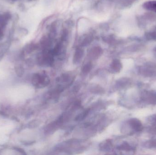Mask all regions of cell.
Returning a JSON list of instances; mask_svg holds the SVG:
<instances>
[{"label": "cell", "instance_id": "cell-1", "mask_svg": "<svg viewBox=\"0 0 156 155\" xmlns=\"http://www.w3.org/2000/svg\"><path fill=\"white\" fill-rule=\"evenodd\" d=\"M33 85L37 88H42L47 86L50 83V79L44 72L34 74L32 79Z\"/></svg>", "mask_w": 156, "mask_h": 155}, {"label": "cell", "instance_id": "cell-2", "mask_svg": "<svg viewBox=\"0 0 156 155\" xmlns=\"http://www.w3.org/2000/svg\"><path fill=\"white\" fill-rule=\"evenodd\" d=\"M11 18V15L9 12L0 13V30L5 31Z\"/></svg>", "mask_w": 156, "mask_h": 155}, {"label": "cell", "instance_id": "cell-3", "mask_svg": "<svg viewBox=\"0 0 156 155\" xmlns=\"http://www.w3.org/2000/svg\"><path fill=\"white\" fill-rule=\"evenodd\" d=\"M129 124L133 130L137 133L142 132L144 129L143 124L137 118H132L130 119L129 121Z\"/></svg>", "mask_w": 156, "mask_h": 155}, {"label": "cell", "instance_id": "cell-4", "mask_svg": "<svg viewBox=\"0 0 156 155\" xmlns=\"http://www.w3.org/2000/svg\"><path fill=\"white\" fill-rule=\"evenodd\" d=\"M103 49L99 46H94L90 50L89 53V56L90 59L94 60L99 58L102 54Z\"/></svg>", "mask_w": 156, "mask_h": 155}, {"label": "cell", "instance_id": "cell-5", "mask_svg": "<svg viewBox=\"0 0 156 155\" xmlns=\"http://www.w3.org/2000/svg\"><path fill=\"white\" fill-rule=\"evenodd\" d=\"M11 45V42L8 41L0 43V61L2 59L5 54L8 52Z\"/></svg>", "mask_w": 156, "mask_h": 155}, {"label": "cell", "instance_id": "cell-6", "mask_svg": "<svg viewBox=\"0 0 156 155\" xmlns=\"http://www.w3.org/2000/svg\"><path fill=\"white\" fill-rule=\"evenodd\" d=\"M122 66L121 61L118 59H115L111 65V71L113 73H118L122 70Z\"/></svg>", "mask_w": 156, "mask_h": 155}, {"label": "cell", "instance_id": "cell-7", "mask_svg": "<svg viewBox=\"0 0 156 155\" xmlns=\"http://www.w3.org/2000/svg\"><path fill=\"white\" fill-rule=\"evenodd\" d=\"M84 54V51L81 47H78L75 50L73 61L75 63H77L82 59Z\"/></svg>", "mask_w": 156, "mask_h": 155}, {"label": "cell", "instance_id": "cell-8", "mask_svg": "<svg viewBox=\"0 0 156 155\" xmlns=\"http://www.w3.org/2000/svg\"><path fill=\"white\" fill-rule=\"evenodd\" d=\"M52 39L49 36H44L41 38L40 44L44 50H47L48 48L51 46L52 43Z\"/></svg>", "mask_w": 156, "mask_h": 155}, {"label": "cell", "instance_id": "cell-9", "mask_svg": "<svg viewBox=\"0 0 156 155\" xmlns=\"http://www.w3.org/2000/svg\"><path fill=\"white\" fill-rule=\"evenodd\" d=\"M94 40V36L91 34L86 35L81 42V46L84 47L89 45Z\"/></svg>", "mask_w": 156, "mask_h": 155}, {"label": "cell", "instance_id": "cell-10", "mask_svg": "<svg viewBox=\"0 0 156 155\" xmlns=\"http://www.w3.org/2000/svg\"><path fill=\"white\" fill-rule=\"evenodd\" d=\"M143 7L144 8L156 13V1H148L144 4Z\"/></svg>", "mask_w": 156, "mask_h": 155}, {"label": "cell", "instance_id": "cell-11", "mask_svg": "<svg viewBox=\"0 0 156 155\" xmlns=\"http://www.w3.org/2000/svg\"><path fill=\"white\" fill-rule=\"evenodd\" d=\"M117 149L119 150H123L126 151H134L135 150L134 147L131 146L128 143H123L122 145L117 147Z\"/></svg>", "mask_w": 156, "mask_h": 155}, {"label": "cell", "instance_id": "cell-12", "mask_svg": "<svg viewBox=\"0 0 156 155\" xmlns=\"http://www.w3.org/2000/svg\"><path fill=\"white\" fill-rule=\"evenodd\" d=\"M14 69L16 75L18 77H22L23 76V75L24 72V70L23 67V66L21 65L20 64L16 65L15 66Z\"/></svg>", "mask_w": 156, "mask_h": 155}, {"label": "cell", "instance_id": "cell-13", "mask_svg": "<svg viewBox=\"0 0 156 155\" xmlns=\"http://www.w3.org/2000/svg\"><path fill=\"white\" fill-rule=\"evenodd\" d=\"M92 68V64L91 63L88 62L83 67V73L84 74H87L91 71Z\"/></svg>", "mask_w": 156, "mask_h": 155}, {"label": "cell", "instance_id": "cell-14", "mask_svg": "<svg viewBox=\"0 0 156 155\" xmlns=\"http://www.w3.org/2000/svg\"><path fill=\"white\" fill-rule=\"evenodd\" d=\"M89 110L84 111L83 113L80 114V115H79L77 116L76 118V120L78 121H81V120H83V119L87 116V115L89 113Z\"/></svg>", "mask_w": 156, "mask_h": 155}, {"label": "cell", "instance_id": "cell-15", "mask_svg": "<svg viewBox=\"0 0 156 155\" xmlns=\"http://www.w3.org/2000/svg\"><path fill=\"white\" fill-rule=\"evenodd\" d=\"M149 121L151 122L152 126H153V128H152V130H154V132H156V115L151 116L149 119Z\"/></svg>", "mask_w": 156, "mask_h": 155}, {"label": "cell", "instance_id": "cell-16", "mask_svg": "<svg viewBox=\"0 0 156 155\" xmlns=\"http://www.w3.org/2000/svg\"><path fill=\"white\" fill-rule=\"evenodd\" d=\"M5 32L4 30H0V41L2 40L5 35Z\"/></svg>", "mask_w": 156, "mask_h": 155}, {"label": "cell", "instance_id": "cell-17", "mask_svg": "<svg viewBox=\"0 0 156 155\" xmlns=\"http://www.w3.org/2000/svg\"><path fill=\"white\" fill-rule=\"evenodd\" d=\"M8 2H10V3H14L16 2L17 0H7Z\"/></svg>", "mask_w": 156, "mask_h": 155}, {"label": "cell", "instance_id": "cell-18", "mask_svg": "<svg viewBox=\"0 0 156 155\" xmlns=\"http://www.w3.org/2000/svg\"><path fill=\"white\" fill-rule=\"evenodd\" d=\"M27 1H35V0H27Z\"/></svg>", "mask_w": 156, "mask_h": 155}]
</instances>
